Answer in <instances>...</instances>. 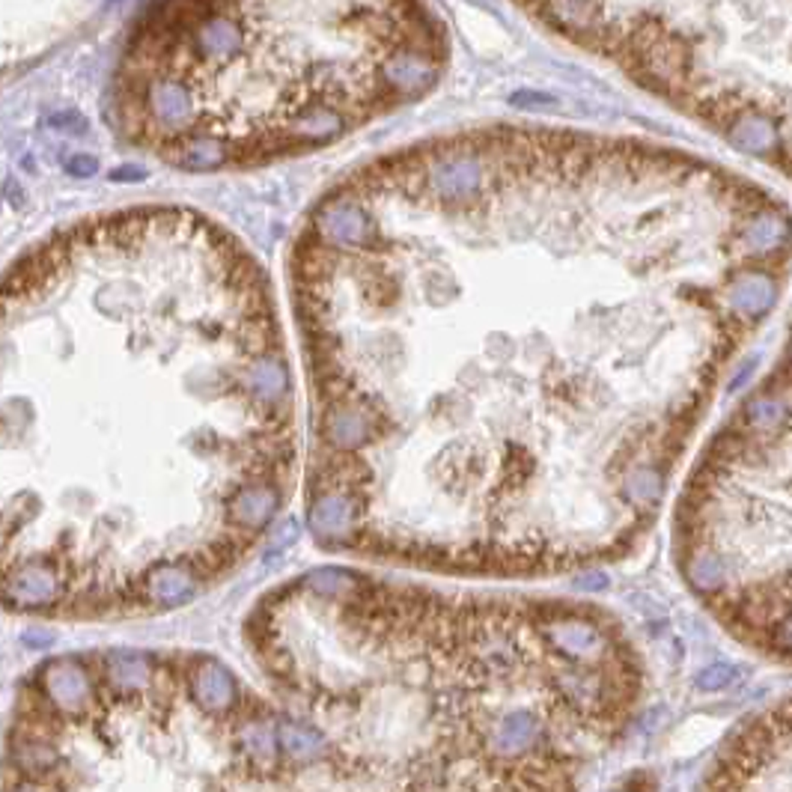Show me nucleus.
Instances as JSON below:
<instances>
[{
  "label": "nucleus",
  "mask_w": 792,
  "mask_h": 792,
  "mask_svg": "<svg viewBox=\"0 0 792 792\" xmlns=\"http://www.w3.org/2000/svg\"><path fill=\"white\" fill-rule=\"evenodd\" d=\"M688 584L742 637L789 653V382L745 400L709 447L676 515Z\"/></svg>",
  "instance_id": "2"
},
{
  "label": "nucleus",
  "mask_w": 792,
  "mask_h": 792,
  "mask_svg": "<svg viewBox=\"0 0 792 792\" xmlns=\"http://www.w3.org/2000/svg\"><path fill=\"white\" fill-rule=\"evenodd\" d=\"M239 736L253 766L274 763V757H278V730H274L271 721H248Z\"/></svg>",
  "instance_id": "7"
},
{
  "label": "nucleus",
  "mask_w": 792,
  "mask_h": 792,
  "mask_svg": "<svg viewBox=\"0 0 792 792\" xmlns=\"http://www.w3.org/2000/svg\"><path fill=\"white\" fill-rule=\"evenodd\" d=\"M441 27L409 4H179L128 45L126 135L176 167L301 156L423 96Z\"/></svg>",
  "instance_id": "1"
},
{
  "label": "nucleus",
  "mask_w": 792,
  "mask_h": 792,
  "mask_svg": "<svg viewBox=\"0 0 792 792\" xmlns=\"http://www.w3.org/2000/svg\"><path fill=\"white\" fill-rule=\"evenodd\" d=\"M93 694L96 679L75 658H60L42 670V703L60 718L80 715L93 703Z\"/></svg>",
  "instance_id": "4"
},
{
  "label": "nucleus",
  "mask_w": 792,
  "mask_h": 792,
  "mask_svg": "<svg viewBox=\"0 0 792 792\" xmlns=\"http://www.w3.org/2000/svg\"><path fill=\"white\" fill-rule=\"evenodd\" d=\"M730 679H733V674H730L727 667H709L706 674L697 679V685L703 688V692H718V688H724Z\"/></svg>",
  "instance_id": "9"
},
{
  "label": "nucleus",
  "mask_w": 792,
  "mask_h": 792,
  "mask_svg": "<svg viewBox=\"0 0 792 792\" xmlns=\"http://www.w3.org/2000/svg\"><path fill=\"white\" fill-rule=\"evenodd\" d=\"M191 694L206 712H223L232 700H236V683H232L230 670H223L215 662H200L188 674Z\"/></svg>",
  "instance_id": "5"
},
{
  "label": "nucleus",
  "mask_w": 792,
  "mask_h": 792,
  "mask_svg": "<svg viewBox=\"0 0 792 792\" xmlns=\"http://www.w3.org/2000/svg\"><path fill=\"white\" fill-rule=\"evenodd\" d=\"M557 27L619 60L628 75L676 108L715 126L736 146L775 156L787 149V69L789 42H766L748 51V39L727 45L748 18L727 22L730 6H536Z\"/></svg>",
  "instance_id": "3"
},
{
  "label": "nucleus",
  "mask_w": 792,
  "mask_h": 792,
  "mask_svg": "<svg viewBox=\"0 0 792 792\" xmlns=\"http://www.w3.org/2000/svg\"><path fill=\"white\" fill-rule=\"evenodd\" d=\"M278 739L287 748V754L298 763H307V759L322 754V736L313 727L301 724V721H283L278 727Z\"/></svg>",
  "instance_id": "8"
},
{
  "label": "nucleus",
  "mask_w": 792,
  "mask_h": 792,
  "mask_svg": "<svg viewBox=\"0 0 792 792\" xmlns=\"http://www.w3.org/2000/svg\"><path fill=\"white\" fill-rule=\"evenodd\" d=\"M492 745L497 750H504V754H519V750H524L527 745H533L536 739L542 736V721L536 718L533 712H524V709H519V712H510L504 718H497L492 730Z\"/></svg>",
  "instance_id": "6"
}]
</instances>
